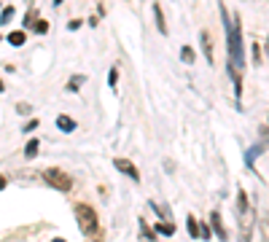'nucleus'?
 <instances>
[{"mask_svg": "<svg viewBox=\"0 0 269 242\" xmlns=\"http://www.w3.org/2000/svg\"><path fill=\"white\" fill-rule=\"evenodd\" d=\"M221 11V22L226 30V40H229V76L234 78V91H237V108H239V97H242V70H245V49H242V25L239 16L229 19L226 8L218 5Z\"/></svg>", "mask_w": 269, "mask_h": 242, "instance_id": "f257e3e1", "label": "nucleus"}, {"mask_svg": "<svg viewBox=\"0 0 269 242\" xmlns=\"http://www.w3.org/2000/svg\"><path fill=\"white\" fill-rule=\"evenodd\" d=\"M76 221H78V229H81L84 237H100V218H97L94 207L78 202L76 205Z\"/></svg>", "mask_w": 269, "mask_h": 242, "instance_id": "f03ea898", "label": "nucleus"}, {"mask_svg": "<svg viewBox=\"0 0 269 242\" xmlns=\"http://www.w3.org/2000/svg\"><path fill=\"white\" fill-rule=\"evenodd\" d=\"M41 178H43V183H49L51 188H57V191H62V194H67L73 188L70 175H67L65 170H60V167H49V170H43Z\"/></svg>", "mask_w": 269, "mask_h": 242, "instance_id": "7ed1b4c3", "label": "nucleus"}, {"mask_svg": "<svg viewBox=\"0 0 269 242\" xmlns=\"http://www.w3.org/2000/svg\"><path fill=\"white\" fill-rule=\"evenodd\" d=\"M237 212H239V223H242V234H245V237H250L253 210L248 207V197H245V191H237Z\"/></svg>", "mask_w": 269, "mask_h": 242, "instance_id": "20e7f679", "label": "nucleus"}, {"mask_svg": "<svg viewBox=\"0 0 269 242\" xmlns=\"http://www.w3.org/2000/svg\"><path fill=\"white\" fill-rule=\"evenodd\" d=\"M113 167H116L119 172H124V175H129L135 183H140V172H137V167L129 159H116V161H113Z\"/></svg>", "mask_w": 269, "mask_h": 242, "instance_id": "39448f33", "label": "nucleus"}, {"mask_svg": "<svg viewBox=\"0 0 269 242\" xmlns=\"http://www.w3.org/2000/svg\"><path fill=\"white\" fill-rule=\"evenodd\" d=\"M199 40H202L205 60H208L210 65H215V51H213V40H210V32H208V30H202V32H199Z\"/></svg>", "mask_w": 269, "mask_h": 242, "instance_id": "423d86ee", "label": "nucleus"}, {"mask_svg": "<svg viewBox=\"0 0 269 242\" xmlns=\"http://www.w3.org/2000/svg\"><path fill=\"white\" fill-rule=\"evenodd\" d=\"M151 11H153V22H156V30L162 32V35H167V32H170V27H167V19H164L162 5H159V3H153V5H151Z\"/></svg>", "mask_w": 269, "mask_h": 242, "instance_id": "0eeeda50", "label": "nucleus"}, {"mask_svg": "<svg viewBox=\"0 0 269 242\" xmlns=\"http://www.w3.org/2000/svg\"><path fill=\"white\" fill-rule=\"evenodd\" d=\"M210 226H213L215 234H218V240H226V229L221 226V212H218V210L210 212Z\"/></svg>", "mask_w": 269, "mask_h": 242, "instance_id": "6e6552de", "label": "nucleus"}, {"mask_svg": "<svg viewBox=\"0 0 269 242\" xmlns=\"http://www.w3.org/2000/svg\"><path fill=\"white\" fill-rule=\"evenodd\" d=\"M57 126H60L62 132H73L76 129V121H73L70 116H57Z\"/></svg>", "mask_w": 269, "mask_h": 242, "instance_id": "1a4fd4ad", "label": "nucleus"}, {"mask_svg": "<svg viewBox=\"0 0 269 242\" xmlns=\"http://www.w3.org/2000/svg\"><path fill=\"white\" fill-rule=\"evenodd\" d=\"M186 229H188V234H191L194 240H197V237H202V229H199V223H197V218H194V215H188Z\"/></svg>", "mask_w": 269, "mask_h": 242, "instance_id": "9d476101", "label": "nucleus"}, {"mask_svg": "<svg viewBox=\"0 0 269 242\" xmlns=\"http://www.w3.org/2000/svg\"><path fill=\"white\" fill-rule=\"evenodd\" d=\"M25 40H27V32H25V30H14V32L8 35V43H11V46H25Z\"/></svg>", "mask_w": 269, "mask_h": 242, "instance_id": "9b49d317", "label": "nucleus"}, {"mask_svg": "<svg viewBox=\"0 0 269 242\" xmlns=\"http://www.w3.org/2000/svg\"><path fill=\"white\" fill-rule=\"evenodd\" d=\"M156 234H164V237H173V234H175V223H170V221L156 223Z\"/></svg>", "mask_w": 269, "mask_h": 242, "instance_id": "f8f14e48", "label": "nucleus"}, {"mask_svg": "<svg viewBox=\"0 0 269 242\" xmlns=\"http://www.w3.org/2000/svg\"><path fill=\"white\" fill-rule=\"evenodd\" d=\"M81 84H87V76H73L70 81H67V86H65V89L70 91V94H76V91H78V86H81Z\"/></svg>", "mask_w": 269, "mask_h": 242, "instance_id": "ddd939ff", "label": "nucleus"}, {"mask_svg": "<svg viewBox=\"0 0 269 242\" xmlns=\"http://www.w3.org/2000/svg\"><path fill=\"white\" fill-rule=\"evenodd\" d=\"M38 148H41V143H38L35 137H32V140L25 146V156H27V159H35V156H38Z\"/></svg>", "mask_w": 269, "mask_h": 242, "instance_id": "4468645a", "label": "nucleus"}, {"mask_svg": "<svg viewBox=\"0 0 269 242\" xmlns=\"http://www.w3.org/2000/svg\"><path fill=\"white\" fill-rule=\"evenodd\" d=\"M140 237L143 240H156V229H151L143 218H140Z\"/></svg>", "mask_w": 269, "mask_h": 242, "instance_id": "2eb2a0df", "label": "nucleus"}, {"mask_svg": "<svg viewBox=\"0 0 269 242\" xmlns=\"http://www.w3.org/2000/svg\"><path fill=\"white\" fill-rule=\"evenodd\" d=\"M180 60L186 62V65H194L197 54H194V49H191V46H183V49H180Z\"/></svg>", "mask_w": 269, "mask_h": 242, "instance_id": "dca6fc26", "label": "nucleus"}, {"mask_svg": "<svg viewBox=\"0 0 269 242\" xmlns=\"http://www.w3.org/2000/svg\"><path fill=\"white\" fill-rule=\"evenodd\" d=\"M14 14H16V11H14V5H5V11L0 14V25H8V22L14 19Z\"/></svg>", "mask_w": 269, "mask_h": 242, "instance_id": "f3484780", "label": "nucleus"}, {"mask_svg": "<svg viewBox=\"0 0 269 242\" xmlns=\"http://www.w3.org/2000/svg\"><path fill=\"white\" fill-rule=\"evenodd\" d=\"M256 153H261V148H259V146L248 148V153H245V164H248V167H253V161H256Z\"/></svg>", "mask_w": 269, "mask_h": 242, "instance_id": "a211bd4d", "label": "nucleus"}, {"mask_svg": "<svg viewBox=\"0 0 269 242\" xmlns=\"http://www.w3.org/2000/svg\"><path fill=\"white\" fill-rule=\"evenodd\" d=\"M32 30H35V32H41V35H46V32H49V22H46V19H35Z\"/></svg>", "mask_w": 269, "mask_h": 242, "instance_id": "6ab92c4d", "label": "nucleus"}, {"mask_svg": "<svg viewBox=\"0 0 269 242\" xmlns=\"http://www.w3.org/2000/svg\"><path fill=\"white\" fill-rule=\"evenodd\" d=\"M35 16H38V8L35 5H30V11H27V16H25V25H35Z\"/></svg>", "mask_w": 269, "mask_h": 242, "instance_id": "aec40b11", "label": "nucleus"}, {"mask_svg": "<svg viewBox=\"0 0 269 242\" xmlns=\"http://www.w3.org/2000/svg\"><path fill=\"white\" fill-rule=\"evenodd\" d=\"M16 113H19V116H27V113H32V108L27 105V102H16Z\"/></svg>", "mask_w": 269, "mask_h": 242, "instance_id": "412c9836", "label": "nucleus"}, {"mask_svg": "<svg viewBox=\"0 0 269 242\" xmlns=\"http://www.w3.org/2000/svg\"><path fill=\"white\" fill-rule=\"evenodd\" d=\"M116 81H119V70L111 67V73H108V84H111V89H116Z\"/></svg>", "mask_w": 269, "mask_h": 242, "instance_id": "4be33fe9", "label": "nucleus"}, {"mask_svg": "<svg viewBox=\"0 0 269 242\" xmlns=\"http://www.w3.org/2000/svg\"><path fill=\"white\" fill-rule=\"evenodd\" d=\"M253 60H256V65L261 62V49H259V43H253Z\"/></svg>", "mask_w": 269, "mask_h": 242, "instance_id": "5701e85b", "label": "nucleus"}, {"mask_svg": "<svg viewBox=\"0 0 269 242\" xmlns=\"http://www.w3.org/2000/svg\"><path fill=\"white\" fill-rule=\"evenodd\" d=\"M81 25H84L81 19H73V22H70V25H67V27H70V30H78V27H81Z\"/></svg>", "mask_w": 269, "mask_h": 242, "instance_id": "b1692460", "label": "nucleus"}, {"mask_svg": "<svg viewBox=\"0 0 269 242\" xmlns=\"http://www.w3.org/2000/svg\"><path fill=\"white\" fill-rule=\"evenodd\" d=\"M5 183H8V178H5V175H0V191L5 188Z\"/></svg>", "mask_w": 269, "mask_h": 242, "instance_id": "393cba45", "label": "nucleus"}, {"mask_svg": "<svg viewBox=\"0 0 269 242\" xmlns=\"http://www.w3.org/2000/svg\"><path fill=\"white\" fill-rule=\"evenodd\" d=\"M3 91H5V86H3V81H0V94H3Z\"/></svg>", "mask_w": 269, "mask_h": 242, "instance_id": "a878e982", "label": "nucleus"}, {"mask_svg": "<svg viewBox=\"0 0 269 242\" xmlns=\"http://www.w3.org/2000/svg\"><path fill=\"white\" fill-rule=\"evenodd\" d=\"M267 54H269V38H267Z\"/></svg>", "mask_w": 269, "mask_h": 242, "instance_id": "bb28decb", "label": "nucleus"}, {"mask_svg": "<svg viewBox=\"0 0 269 242\" xmlns=\"http://www.w3.org/2000/svg\"><path fill=\"white\" fill-rule=\"evenodd\" d=\"M60 3H62V0H54V5H60Z\"/></svg>", "mask_w": 269, "mask_h": 242, "instance_id": "cd10ccee", "label": "nucleus"}]
</instances>
